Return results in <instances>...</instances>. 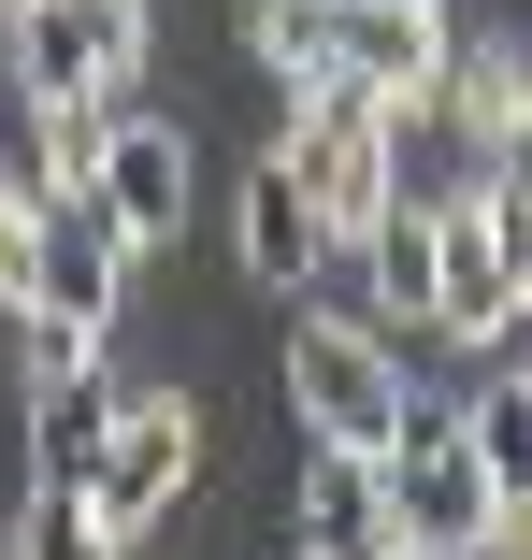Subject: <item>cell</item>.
<instances>
[{
  "instance_id": "6da1fadb",
  "label": "cell",
  "mask_w": 532,
  "mask_h": 560,
  "mask_svg": "<svg viewBox=\"0 0 532 560\" xmlns=\"http://www.w3.org/2000/svg\"><path fill=\"white\" fill-rule=\"evenodd\" d=\"M374 475H389V532L417 546V560H532V489H504L475 445H461V402H432L417 388L403 402V431L374 445Z\"/></svg>"
},
{
  "instance_id": "7a4b0ae2",
  "label": "cell",
  "mask_w": 532,
  "mask_h": 560,
  "mask_svg": "<svg viewBox=\"0 0 532 560\" xmlns=\"http://www.w3.org/2000/svg\"><path fill=\"white\" fill-rule=\"evenodd\" d=\"M518 316H532V187L518 159H475V187H447L432 215V346L504 360Z\"/></svg>"
},
{
  "instance_id": "3957f363",
  "label": "cell",
  "mask_w": 532,
  "mask_h": 560,
  "mask_svg": "<svg viewBox=\"0 0 532 560\" xmlns=\"http://www.w3.org/2000/svg\"><path fill=\"white\" fill-rule=\"evenodd\" d=\"M403 402H417V360L389 346L374 316H346V302H302V330H288V417H302V445H374L403 431Z\"/></svg>"
},
{
  "instance_id": "277c9868",
  "label": "cell",
  "mask_w": 532,
  "mask_h": 560,
  "mask_svg": "<svg viewBox=\"0 0 532 560\" xmlns=\"http://www.w3.org/2000/svg\"><path fill=\"white\" fill-rule=\"evenodd\" d=\"M274 159L302 173V201L332 215V245H346L360 215H389V159H403V116H389L374 86L316 72V86H288V130H274Z\"/></svg>"
},
{
  "instance_id": "5b68a950",
  "label": "cell",
  "mask_w": 532,
  "mask_h": 560,
  "mask_svg": "<svg viewBox=\"0 0 532 560\" xmlns=\"http://www.w3.org/2000/svg\"><path fill=\"white\" fill-rule=\"evenodd\" d=\"M15 101H130L144 86V0H0Z\"/></svg>"
},
{
  "instance_id": "8992f818",
  "label": "cell",
  "mask_w": 532,
  "mask_h": 560,
  "mask_svg": "<svg viewBox=\"0 0 532 560\" xmlns=\"http://www.w3.org/2000/svg\"><path fill=\"white\" fill-rule=\"evenodd\" d=\"M187 489H201V402L187 388H116V431H101V460H86V517L116 546H144Z\"/></svg>"
},
{
  "instance_id": "52a82bcc",
  "label": "cell",
  "mask_w": 532,
  "mask_h": 560,
  "mask_svg": "<svg viewBox=\"0 0 532 560\" xmlns=\"http://www.w3.org/2000/svg\"><path fill=\"white\" fill-rule=\"evenodd\" d=\"M86 215H101V231H116L130 259L187 245V215H201V159H187V130L159 116V101H116V116H101V159H86Z\"/></svg>"
},
{
  "instance_id": "ba28073f",
  "label": "cell",
  "mask_w": 532,
  "mask_h": 560,
  "mask_svg": "<svg viewBox=\"0 0 532 560\" xmlns=\"http://www.w3.org/2000/svg\"><path fill=\"white\" fill-rule=\"evenodd\" d=\"M447 44H461V0H332V72L374 86L389 116H432Z\"/></svg>"
},
{
  "instance_id": "9c48e42d",
  "label": "cell",
  "mask_w": 532,
  "mask_h": 560,
  "mask_svg": "<svg viewBox=\"0 0 532 560\" xmlns=\"http://www.w3.org/2000/svg\"><path fill=\"white\" fill-rule=\"evenodd\" d=\"M288 546H302V560H403L389 475L360 460V445H302V475H288Z\"/></svg>"
},
{
  "instance_id": "30bf717a",
  "label": "cell",
  "mask_w": 532,
  "mask_h": 560,
  "mask_svg": "<svg viewBox=\"0 0 532 560\" xmlns=\"http://www.w3.org/2000/svg\"><path fill=\"white\" fill-rule=\"evenodd\" d=\"M231 273H245V288H288V302L332 273V215L302 201L288 159H245V187H231Z\"/></svg>"
},
{
  "instance_id": "8fae6325",
  "label": "cell",
  "mask_w": 532,
  "mask_h": 560,
  "mask_svg": "<svg viewBox=\"0 0 532 560\" xmlns=\"http://www.w3.org/2000/svg\"><path fill=\"white\" fill-rule=\"evenodd\" d=\"M101 431H116V360H72V374H30V475L44 489H86Z\"/></svg>"
},
{
  "instance_id": "7c38bea8",
  "label": "cell",
  "mask_w": 532,
  "mask_h": 560,
  "mask_svg": "<svg viewBox=\"0 0 532 560\" xmlns=\"http://www.w3.org/2000/svg\"><path fill=\"white\" fill-rule=\"evenodd\" d=\"M432 101H461V116H475V159H518V130H532V58H518V30L447 44V86H432Z\"/></svg>"
},
{
  "instance_id": "4fadbf2b",
  "label": "cell",
  "mask_w": 532,
  "mask_h": 560,
  "mask_svg": "<svg viewBox=\"0 0 532 560\" xmlns=\"http://www.w3.org/2000/svg\"><path fill=\"white\" fill-rule=\"evenodd\" d=\"M101 116H116V101H30V187L44 201H86V159H101Z\"/></svg>"
},
{
  "instance_id": "5bb4252c",
  "label": "cell",
  "mask_w": 532,
  "mask_h": 560,
  "mask_svg": "<svg viewBox=\"0 0 532 560\" xmlns=\"http://www.w3.org/2000/svg\"><path fill=\"white\" fill-rule=\"evenodd\" d=\"M461 445L504 475V489H532V374L504 360V374H475V402H461Z\"/></svg>"
},
{
  "instance_id": "9a60e30c",
  "label": "cell",
  "mask_w": 532,
  "mask_h": 560,
  "mask_svg": "<svg viewBox=\"0 0 532 560\" xmlns=\"http://www.w3.org/2000/svg\"><path fill=\"white\" fill-rule=\"evenodd\" d=\"M0 560H130V546L86 517V489H30V517H15V546H0Z\"/></svg>"
},
{
  "instance_id": "2e32d148",
  "label": "cell",
  "mask_w": 532,
  "mask_h": 560,
  "mask_svg": "<svg viewBox=\"0 0 532 560\" xmlns=\"http://www.w3.org/2000/svg\"><path fill=\"white\" fill-rule=\"evenodd\" d=\"M259 72L274 86H316V72H332V0H259Z\"/></svg>"
},
{
  "instance_id": "e0dca14e",
  "label": "cell",
  "mask_w": 532,
  "mask_h": 560,
  "mask_svg": "<svg viewBox=\"0 0 532 560\" xmlns=\"http://www.w3.org/2000/svg\"><path fill=\"white\" fill-rule=\"evenodd\" d=\"M30 245H44V187L0 159V316H15V288H30Z\"/></svg>"
}]
</instances>
